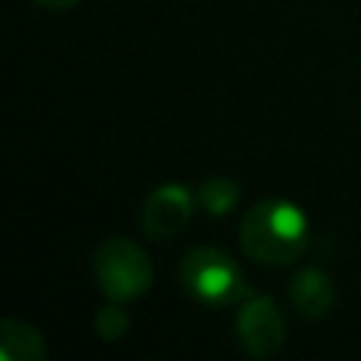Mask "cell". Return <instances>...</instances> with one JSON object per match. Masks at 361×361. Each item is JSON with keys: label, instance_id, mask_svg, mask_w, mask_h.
Masks as SVG:
<instances>
[{"label": "cell", "instance_id": "5b68a950", "mask_svg": "<svg viewBox=\"0 0 361 361\" xmlns=\"http://www.w3.org/2000/svg\"><path fill=\"white\" fill-rule=\"evenodd\" d=\"M237 338H240V347L251 358L276 355L285 341V322H282L276 302L268 296L243 299V307L237 316Z\"/></svg>", "mask_w": 361, "mask_h": 361}, {"label": "cell", "instance_id": "52a82bcc", "mask_svg": "<svg viewBox=\"0 0 361 361\" xmlns=\"http://www.w3.org/2000/svg\"><path fill=\"white\" fill-rule=\"evenodd\" d=\"M48 355L45 336L25 319L0 322V358L3 361H42Z\"/></svg>", "mask_w": 361, "mask_h": 361}, {"label": "cell", "instance_id": "7a4b0ae2", "mask_svg": "<svg viewBox=\"0 0 361 361\" xmlns=\"http://www.w3.org/2000/svg\"><path fill=\"white\" fill-rule=\"evenodd\" d=\"M93 276L110 302H135L149 293L155 265L144 248L127 237H110L93 251Z\"/></svg>", "mask_w": 361, "mask_h": 361}, {"label": "cell", "instance_id": "277c9868", "mask_svg": "<svg viewBox=\"0 0 361 361\" xmlns=\"http://www.w3.org/2000/svg\"><path fill=\"white\" fill-rule=\"evenodd\" d=\"M195 203H197V197L180 183L158 186L141 203V212H138L141 231L149 240H172V237H178L189 226Z\"/></svg>", "mask_w": 361, "mask_h": 361}, {"label": "cell", "instance_id": "6da1fadb", "mask_svg": "<svg viewBox=\"0 0 361 361\" xmlns=\"http://www.w3.org/2000/svg\"><path fill=\"white\" fill-rule=\"evenodd\" d=\"M243 251L262 265H290L307 248V217L285 197L257 200L240 226Z\"/></svg>", "mask_w": 361, "mask_h": 361}, {"label": "cell", "instance_id": "3957f363", "mask_svg": "<svg viewBox=\"0 0 361 361\" xmlns=\"http://www.w3.org/2000/svg\"><path fill=\"white\" fill-rule=\"evenodd\" d=\"M180 285L186 293L203 305L226 307L251 296L240 265L214 245H197L180 259Z\"/></svg>", "mask_w": 361, "mask_h": 361}, {"label": "cell", "instance_id": "9c48e42d", "mask_svg": "<svg viewBox=\"0 0 361 361\" xmlns=\"http://www.w3.org/2000/svg\"><path fill=\"white\" fill-rule=\"evenodd\" d=\"M96 330H99V336L104 338V341H116V338H121L124 333H127V327H130V319H127V313L121 310V302H113V305H104L99 313H96Z\"/></svg>", "mask_w": 361, "mask_h": 361}, {"label": "cell", "instance_id": "30bf717a", "mask_svg": "<svg viewBox=\"0 0 361 361\" xmlns=\"http://www.w3.org/2000/svg\"><path fill=\"white\" fill-rule=\"evenodd\" d=\"M37 6H42V8H48V11H71V8H76L82 0H34Z\"/></svg>", "mask_w": 361, "mask_h": 361}, {"label": "cell", "instance_id": "8992f818", "mask_svg": "<svg viewBox=\"0 0 361 361\" xmlns=\"http://www.w3.org/2000/svg\"><path fill=\"white\" fill-rule=\"evenodd\" d=\"M288 296L299 316L324 319L336 305V285L322 268H302L288 282Z\"/></svg>", "mask_w": 361, "mask_h": 361}, {"label": "cell", "instance_id": "ba28073f", "mask_svg": "<svg viewBox=\"0 0 361 361\" xmlns=\"http://www.w3.org/2000/svg\"><path fill=\"white\" fill-rule=\"evenodd\" d=\"M237 200H240V186H237L231 178H223V175L206 178V180L200 183V189H197V203H200L209 214H214V217L231 212V209L237 206Z\"/></svg>", "mask_w": 361, "mask_h": 361}]
</instances>
